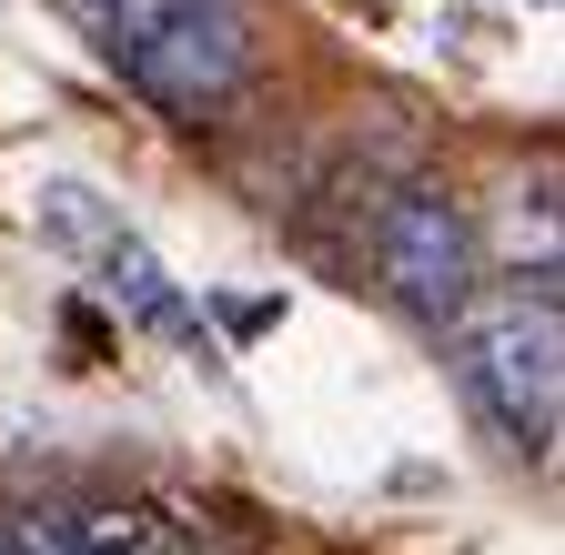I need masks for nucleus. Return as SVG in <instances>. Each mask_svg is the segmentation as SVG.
Returning a JSON list of instances; mask_svg holds the SVG:
<instances>
[{"mask_svg":"<svg viewBox=\"0 0 565 555\" xmlns=\"http://www.w3.org/2000/svg\"><path fill=\"white\" fill-rule=\"evenodd\" d=\"M445 354H455V384L475 394V414H484L515 455H555V404H565L555 293L475 284V293L445 313Z\"/></svg>","mask_w":565,"mask_h":555,"instance_id":"1","label":"nucleus"},{"mask_svg":"<svg viewBox=\"0 0 565 555\" xmlns=\"http://www.w3.org/2000/svg\"><path fill=\"white\" fill-rule=\"evenodd\" d=\"M102 61H111V72L152 102L162 121L202 131L212 111L243 92V72H253V11H243V0H141L131 31H121Z\"/></svg>","mask_w":565,"mask_h":555,"instance_id":"2","label":"nucleus"},{"mask_svg":"<svg viewBox=\"0 0 565 555\" xmlns=\"http://www.w3.org/2000/svg\"><path fill=\"white\" fill-rule=\"evenodd\" d=\"M374 284L414 313V323H445L475 284H484V253H475V213L445 182H394L374 202Z\"/></svg>","mask_w":565,"mask_h":555,"instance_id":"3","label":"nucleus"},{"mask_svg":"<svg viewBox=\"0 0 565 555\" xmlns=\"http://www.w3.org/2000/svg\"><path fill=\"white\" fill-rule=\"evenodd\" d=\"M92 263H102V293H111L141 333H162V343H202V313L182 303V284L162 273V253L141 243L131 223H111V233L92 243Z\"/></svg>","mask_w":565,"mask_h":555,"instance_id":"4","label":"nucleus"},{"mask_svg":"<svg viewBox=\"0 0 565 555\" xmlns=\"http://www.w3.org/2000/svg\"><path fill=\"white\" fill-rule=\"evenodd\" d=\"M152 515H141V505H71L61 515V545L71 555H152Z\"/></svg>","mask_w":565,"mask_h":555,"instance_id":"5","label":"nucleus"},{"mask_svg":"<svg viewBox=\"0 0 565 555\" xmlns=\"http://www.w3.org/2000/svg\"><path fill=\"white\" fill-rule=\"evenodd\" d=\"M41 202H51V213H41V223H51L61 243H82V253H92V243L111 233V213H102V192H82V182H51Z\"/></svg>","mask_w":565,"mask_h":555,"instance_id":"6","label":"nucleus"},{"mask_svg":"<svg viewBox=\"0 0 565 555\" xmlns=\"http://www.w3.org/2000/svg\"><path fill=\"white\" fill-rule=\"evenodd\" d=\"M131 11H141V0H71V21H82V31L102 41V51H111V41L131 31Z\"/></svg>","mask_w":565,"mask_h":555,"instance_id":"7","label":"nucleus"}]
</instances>
